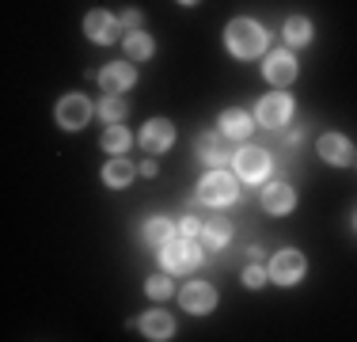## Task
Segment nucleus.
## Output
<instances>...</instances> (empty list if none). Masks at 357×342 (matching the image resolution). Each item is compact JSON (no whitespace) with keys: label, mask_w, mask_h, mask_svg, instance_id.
Here are the masks:
<instances>
[{"label":"nucleus","mask_w":357,"mask_h":342,"mask_svg":"<svg viewBox=\"0 0 357 342\" xmlns=\"http://www.w3.org/2000/svg\"><path fill=\"white\" fill-rule=\"evenodd\" d=\"M194 149H198V156L206 160V164H213V168H220L228 156H232V152H228L225 144H220V137H217V133H202L198 141H194Z\"/></svg>","instance_id":"obj_17"},{"label":"nucleus","mask_w":357,"mask_h":342,"mask_svg":"<svg viewBox=\"0 0 357 342\" xmlns=\"http://www.w3.org/2000/svg\"><path fill=\"white\" fill-rule=\"evenodd\" d=\"M304 255L293 251V247H285V251H278L274 259H270V278L278 281V285H296V281L304 278Z\"/></svg>","instance_id":"obj_6"},{"label":"nucleus","mask_w":357,"mask_h":342,"mask_svg":"<svg viewBox=\"0 0 357 342\" xmlns=\"http://www.w3.org/2000/svg\"><path fill=\"white\" fill-rule=\"evenodd\" d=\"M144 289H149L152 301H167V297L175 293V285H172V278H167V274H156V278H152Z\"/></svg>","instance_id":"obj_25"},{"label":"nucleus","mask_w":357,"mask_h":342,"mask_svg":"<svg viewBox=\"0 0 357 342\" xmlns=\"http://www.w3.org/2000/svg\"><path fill=\"white\" fill-rule=\"evenodd\" d=\"M118 20H122V27H126V31H144V20H141V12H122Z\"/></svg>","instance_id":"obj_28"},{"label":"nucleus","mask_w":357,"mask_h":342,"mask_svg":"<svg viewBox=\"0 0 357 342\" xmlns=\"http://www.w3.org/2000/svg\"><path fill=\"white\" fill-rule=\"evenodd\" d=\"M160 262H164L167 274H190L202 262V247L194 236H172L164 247H160Z\"/></svg>","instance_id":"obj_2"},{"label":"nucleus","mask_w":357,"mask_h":342,"mask_svg":"<svg viewBox=\"0 0 357 342\" xmlns=\"http://www.w3.org/2000/svg\"><path fill=\"white\" fill-rule=\"evenodd\" d=\"M152 50H156V46H152V38L144 31H130V34H126V57H130V61H149Z\"/></svg>","instance_id":"obj_21"},{"label":"nucleus","mask_w":357,"mask_h":342,"mask_svg":"<svg viewBox=\"0 0 357 342\" xmlns=\"http://www.w3.org/2000/svg\"><path fill=\"white\" fill-rule=\"evenodd\" d=\"M225 46H228V54H236V57H262L270 46V34L255 20H232L225 31Z\"/></svg>","instance_id":"obj_1"},{"label":"nucleus","mask_w":357,"mask_h":342,"mask_svg":"<svg viewBox=\"0 0 357 342\" xmlns=\"http://www.w3.org/2000/svg\"><path fill=\"white\" fill-rule=\"evenodd\" d=\"M178 301H183L186 312H194V315H206V312H213L217 308V289L213 285H206V281H190V285L178 293Z\"/></svg>","instance_id":"obj_10"},{"label":"nucleus","mask_w":357,"mask_h":342,"mask_svg":"<svg viewBox=\"0 0 357 342\" xmlns=\"http://www.w3.org/2000/svg\"><path fill=\"white\" fill-rule=\"evenodd\" d=\"M103 149L107 152H114V156H118V152H126V149H130V133H126L122 130V126H107V133H103Z\"/></svg>","instance_id":"obj_24"},{"label":"nucleus","mask_w":357,"mask_h":342,"mask_svg":"<svg viewBox=\"0 0 357 342\" xmlns=\"http://www.w3.org/2000/svg\"><path fill=\"white\" fill-rule=\"evenodd\" d=\"M296 205V191L289 183H270L266 194H262V209L274 213V217H285V213H293Z\"/></svg>","instance_id":"obj_14"},{"label":"nucleus","mask_w":357,"mask_h":342,"mask_svg":"<svg viewBox=\"0 0 357 342\" xmlns=\"http://www.w3.org/2000/svg\"><path fill=\"white\" fill-rule=\"evenodd\" d=\"M156 171H160V168H156V160H144V164H141V175H144V179H152Z\"/></svg>","instance_id":"obj_29"},{"label":"nucleus","mask_w":357,"mask_h":342,"mask_svg":"<svg viewBox=\"0 0 357 342\" xmlns=\"http://www.w3.org/2000/svg\"><path fill=\"white\" fill-rule=\"evenodd\" d=\"M285 42L289 46H304V42H312V23L304 20V15H289L285 20Z\"/></svg>","instance_id":"obj_22"},{"label":"nucleus","mask_w":357,"mask_h":342,"mask_svg":"<svg viewBox=\"0 0 357 342\" xmlns=\"http://www.w3.org/2000/svg\"><path fill=\"white\" fill-rule=\"evenodd\" d=\"M262 73H266V80L274 84V88H289V84L296 80V73H301V65H296V57L289 54V50H274V54L266 57V65H262Z\"/></svg>","instance_id":"obj_9"},{"label":"nucleus","mask_w":357,"mask_h":342,"mask_svg":"<svg viewBox=\"0 0 357 342\" xmlns=\"http://www.w3.org/2000/svg\"><path fill=\"white\" fill-rule=\"evenodd\" d=\"M198 198H202V205H213V209H225V205L240 202L236 175H228V171H209L198 186Z\"/></svg>","instance_id":"obj_3"},{"label":"nucleus","mask_w":357,"mask_h":342,"mask_svg":"<svg viewBox=\"0 0 357 342\" xmlns=\"http://www.w3.org/2000/svg\"><path fill=\"white\" fill-rule=\"evenodd\" d=\"M202 228H206V221H202V217H183V225H178V236L202 239Z\"/></svg>","instance_id":"obj_26"},{"label":"nucleus","mask_w":357,"mask_h":342,"mask_svg":"<svg viewBox=\"0 0 357 342\" xmlns=\"http://www.w3.org/2000/svg\"><path fill=\"white\" fill-rule=\"evenodd\" d=\"M319 156L335 168H346V164H354V144L346 141L342 133H323L319 137Z\"/></svg>","instance_id":"obj_12"},{"label":"nucleus","mask_w":357,"mask_h":342,"mask_svg":"<svg viewBox=\"0 0 357 342\" xmlns=\"http://www.w3.org/2000/svg\"><path fill=\"white\" fill-rule=\"evenodd\" d=\"M228 236H232V225H228V217L213 213V217L206 221V228H202V239H198V244H206L209 251H220V247L228 244Z\"/></svg>","instance_id":"obj_16"},{"label":"nucleus","mask_w":357,"mask_h":342,"mask_svg":"<svg viewBox=\"0 0 357 342\" xmlns=\"http://www.w3.org/2000/svg\"><path fill=\"white\" fill-rule=\"evenodd\" d=\"M133 175H137V168H133L130 160H122V156H114V160H110V164L103 168V183H107V186H114V191L130 186V183H133Z\"/></svg>","instance_id":"obj_19"},{"label":"nucleus","mask_w":357,"mask_h":342,"mask_svg":"<svg viewBox=\"0 0 357 342\" xmlns=\"http://www.w3.org/2000/svg\"><path fill=\"white\" fill-rule=\"evenodd\" d=\"M137 327H141L144 339H156V342H164V339L175 335V320L167 312H144L137 320Z\"/></svg>","instance_id":"obj_15"},{"label":"nucleus","mask_w":357,"mask_h":342,"mask_svg":"<svg viewBox=\"0 0 357 342\" xmlns=\"http://www.w3.org/2000/svg\"><path fill=\"white\" fill-rule=\"evenodd\" d=\"M91 118V103L84 96H65L57 103V122L65 126V130H84Z\"/></svg>","instance_id":"obj_11"},{"label":"nucleus","mask_w":357,"mask_h":342,"mask_svg":"<svg viewBox=\"0 0 357 342\" xmlns=\"http://www.w3.org/2000/svg\"><path fill=\"white\" fill-rule=\"evenodd\" d=\"M172 144H175V126L167 122V118H152V122H144L141 149L149 152V156H160V152H167Z\"/></svg>","instance_id":"obj_7"},{"label":"nucleus","mask_w":357,"mask_h":342,"mask_svg":"<svg viewBox=\"0 0 357 342\" xmlns=\"http://www.w3.org/2000/svg\"><path fill=\"white\" fill-rule=\"evenodd\" d=\"M236 160V175L243 179V183H266L270 168H274V160H270L266 149H255V144H248V149L232 152Z\"/></svg>","instance_id":"obj_4"},{"label":"nucleus","mask_w":357,"mask_h":342,"mask_svg":"<svg viewBox=\"0 0 357 342\" xmlns=\"http://www.w3.org/2000/svg\"><path fill=\"white\" fill-rule=\"evenodd\" d=\"M126 110H130V107H126V99H122V96H107L103 103H99V114H103V122H110V126L122 122Z\"/></svg>","instance_id":"obj_23"},{"label":"nucleus","mask_w":357,"mask_h":342,"mask_svg":"<svg viewBox=\"0 0 357 342\" xmlns=\"http://www.w3.org/2000/svg\"><path fill=\"white\" fill-rule=\"evenodd\" d=\"M172 236H175V228H172V221H167V217H152L149 225L141 228V244H144V247H156V251H160V247H164Z\"/></svg>","instance_id":"obj_18"},{"label":"nucleus","mask_w":357,"mask_h":342,"mask_svg":"<svg viewBox=\"0 0 357 342\" xmlns=\"http://www.w3.org/2000/svg\"><path fill=\"white\" fill-rule=\"evenodd\" d=\"M118 31H122V20H114V15L103 12V8H96V12L84 15V34H88L91 42H99V46H110V42L118 38Z\"/></svg>","instance_id":"obj_8"},{"label":"nucleus","mask_w":357,"mask_h":342,"mask_svg":"<svg viewBox=\"0 0 357 342\" xmlns=\"http://www.w3.org/2000/svg\"><path fill=\"white\" fill-rule=\"evenodd\" d=\"M133 80H137V73H133V65H126V61H114V65H107L103 73H99V84H103L107 96H122L126 88H133Z\"/></svg>","instance_id":"obj_13"},{"label":"nucleus","mask_w":357,"mask_h":342,"mask_svg":"<svg viewBox=\"0 0 357 342\" xmlns=\"http://www.w3.org/2000/svg\"><path fill=\"white\" fill-rule=\"evenodd\" d=\"M289 118H293V99L285 91H274V96H266L255 107V122L266 126V130H282Z\"/></svg>","instance_id":"obj_5"},{"label":"nucleus","mask_w":357,"mask_h":342,"mask_svg":"<svg viewBox=\"0 0 357 342\" xmlns=\"http://www.w3.org/2000/svg\"><path fill=\"white\" fill-rule=\"evenodd\" d=\"M178 4H198V0H178Z\"/></svg>","instance_id":"obj_30"},{"label":"nucleus","mask_w":357,"mask_h":342,"mask_svg":"<svg viewBox=\"0 0 357 342\" xmlns=\"http://www.w3.org/2000/svg\"><path fill=\"white\" fill-rule=\"evenodd\" d=\"M266 278H270V274L262 270V267H248V270H243V285H248V289H259V285H266Z\"/></svg>","instance_id":"obj_27"},{"label":"nucleus","mask_w":357,"mask_h":342,"mask_svg":"<svg viewBox=\"0 0 357 342\" xmlns=\"http://www.w3.org/2000/svg\"><path fill=\"white\" fill-rule=\"evenodd\" d=\"M255 130V122L248 114H243V110H225V114H220V133L225 137H236V141H243V137H248Z\"/></svg>","instance_id":"obj_20"},{"label":"nucleus","mask_w":357,"mask_h":342,"mask_svg":"<svg viewBox=\"0 0 357 342\" xmlns=\"http://www.w3.org/2000/svg\"><path fill=\"white\" fill-rule=\"evenodd\" d=\"M354 228H357V217H354Z\"/></svg>","instance_id":"obj_31"}]
</instances>
